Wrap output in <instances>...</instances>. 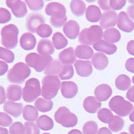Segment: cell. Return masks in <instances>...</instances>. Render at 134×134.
Wrapping results in <instances>:
<instances>
[{
    "mask_svg": "<svg viewBox=\"0 0 134 134\" xmlns=\"http://www.w3.org/2000/svg\"><path fill=\"white\" fill-rule=\"evenodd\" d=\"M103 37L102 27L98 25H93L89 27L84 28L79 34V42L85 45H94Z\"/></svg>",
    "mask_w": 134,
    "mask_h": 134,
    "instance_id": "6da1fadb",
    "label": "cell"
},
{
    "mask_svg": "<svg viewBox=\"0 0 134 134\" xmlns=\"http://www.w3.org/2000/svg\"><path fill=\"white\" fill-rule=\"evenodd\" d=\"M61 82L57 76H46L42 81V96L44 99L51 100L58 94Z\"/></svg>",
    "mask_w": 134,
    "mask_h": 134,
    "instance_id": "7a4b0ae2",
    "label": "cell"
},
{
    "mask_svg": "<svg viewBox=\"0 0 134 134\" xmlns=\"http://www.w3.org/2000/svg\"><path fill=\"white\" fill-rule=\"evenodd\" d=\"M25 60L28 66L33 68L38 72L44 71L53 60L51 56H45L35 52L28 54Z\"/></svg>",
    "mask_w": 134,
    "mask_h": 134,
    "instance_id": "3957f363",
    "label": "cell"
},
{
    "mask_svg": "<svg viewBox=\"0 0 134 134\" xmlns=\"http://www.w3.org/2000/svg\"><path fill=\"white\" fill-rule=\"evenodd\" d=\"M109 106L110 109L119 117L129 115L133 109V106L130 101L119 95L111 98L109 103Z\"/></svg>",
    "mask_w": 134,
    "mask_h": 134,
    "instance_id": "277c9868",
    "label": "cell"
},
{
    "mask_svg": "<svg viewBox=\"0 0 134 134\" xmlns=\"http://www.w3.org/2000/svg\"><path fill=\"white\" fill-rule=\"evenodd\" d=\"M42 95V87L39 80L31 78L25 83L22 91L23 99L27 103L33 102Z\"/></svg>",
    "mask_w": 134,
    "mask_h": 134,
    "instance_id": "5b68a950",
    "label": "cell"
},
{
    "mask_svg": "<svg viewBox=\"0 0 134 134\" xmlns=\"http://www.w3.org/2000/svg\"><path fill=\"white\" fill-rule=\"evenodd\" d=\"M31 70L28 66L23 63H18L9 70L8 79L12 83L21 84L29 77Z\"/></svg>",
    "mask_w": 134,
    "mask_h": 134,
    "instance_id": "8992f818",
    "label": "cell"
},
{
    "mask_svg": "<svg viewBox=\"0 0 134 134\" xmlns=\"http://www.w3.org/2000/svg\"><path fill=\"white\" fill-rule=\"evenodd\" d=\"M55 121L65 127H72L78 124V118L75 114L66 107H60L54 114Z\"/></svg>",
    "mask_w": 134,
    "mask_h": 134,
    "instance_id": "52a82bcc",
    "label": "cell"
},
{
    "mask_svg": "<svg viewBox=\"0 0 134 134\" xmlns=\"http://www.w3.org/2000/svg\"><path fill=\"white\" fill-rule=\"evenodd\" d=\"M19 30L13 24L8 25L2 29V44L8 48H14L18 44Z\"/></svg>",
    "mask_w": 134,
    "mask_h": 134,
    "instance_id": "ba28073f",
    "label": "cell"
},
{
    "mask_svg": "<svg viewBox=\"0 0 134 134\" xmlns=\"http://www.w3.org/2000/svg\"><path fill=\"white\" fill-rule=\"evenodd\" d=\"M118 14L113 10H109L102 14L100 20V26L102 29L113 28L117 24L118 21Z\"/></svg>",
    "mask_w": 134,
    "mask_h": 134,
    "instance_id": "9c48e42d",
    "label": "cell"
},
{
    "mask_svg": "<svg viewBox=\"0 0 134 134\" xmlns=\"http://www.w3.org/2000/svg\"><path fill=\"white\" fill-rule=\"evenodd\" d=\"M45 21V19L42 15L38 13H32L27 16L26 21V27L31 33H36V30L40 25Z\"/></svg>",
    "mask_w": 134,
    "mask_h": 134,
    "instance_id": "30bf717a",
    "label": "cell"
},
{
    "mask_svg": "<svg viewBox=\"0 0 134 134\" xmlns=\"http://www.w3.org/2000/svg\"><path fill=\"white\" fill-rule=\"evenodd\" d=\"M118 16L117 27L123 32L130 33L134 30V22L125 12H121Z\"/></svg>",
    "mask_w": 134,
    "mask_h": 134,
    "instance_id": "8fae6325",
    "label": "cell"
},
{
    "mask_svg": "<svg viewBox=\"0 0 134 134\" xmlns=\"http://www.w3.org/2000/svg\"><path fill=\"white\" fill-rule=\"evenodd\" d=\"M74 66L76 69L78 75L82 77H87L93 73V65L89 60H76L74 63Z\"/></svg>",
    "mask_w": 134,
    "mask_h": 134,
    "instance_id": "7c38bea8",
    "label": "cell"
},
{
    "mask_svg": "<svg viewBox=\"0 0 134 134\" xmlns=\"http://www.w3.org/2000/svg\"><path fill=\"white\" fill-rule=\"evenodd\" d=\"M63 32L68 38L70 40H75L79 36V24L75 20H69L66 21L63 26Z\"/></svg>",
    "mask_w": 134,
    "mask_h": 134,
    "instance_id": "4fadbf2b",
    "label": "cell"
},
{
    "mask_svg": "<svg viewBox=\"0 0 134 134\" xmlns=\"http://www.w3.org/2000/svg\"><path fill=\"white\" fill-rule=\"evenodd\" d=\"M6 3L17 18H23L27 14V9L25 2L21 1H7Z\"/></svg>",
    "mask_w": 134,
    "mask_h": 134,
    "instance_id": "5bb4252c",
    "label": "cell"
},
{
    "mask_svg": "<svg viewBox=\"0 0 134 134\" xmlns=\"http://www.w3.org/2000/svg\"><path fill=\"white\" fill-rule=\"evenodd\" d=\"M61 93L66 99L75 97L78 93V86L72 81H63L61 82Z\"/></svg>",
    "mask_w": 134,
    "mask_h": 134,
    "instance_id": "9a60e30c",
    "label": "cell"
},
{
    "mask_svg": "<svg viewBox=\"0 0 134 134\" xmlns=\"http://www.w3.org/2000/svg\"><path fill=\"white\" fill-rule=\"evenodd\" d=\"M94 96L99 101H105L111 97L112 94V88L109 85L101 84L94 89Z\"/></svg>",
    "mask_w": 134,
    "mask_h": 134,
    "instance_id": "2e32d148",
    "label": "cell"
},
{
    "mask_svg": "<svg viewBox=\"0 0 134 134\" xmlns=\"http://www.w3.org/2000/svg\"><path fill=\"white\" fill-rule=\"evenodd\" d=\"M93 47L98 52H101L107 55L113 54L117 50V47L114 44L107 42L103 39L93 45Z\"/></svg>",
    "mask_w": 134,
    "mask_h": 134,
    "instance_id": "e0dca14e",
    "label": "cell"
},
{
    "mask_svg": "<svg viewBox=\"0 0 134 134\" xmlns=\"http://www.w3.org/2000/svg\"><path fill=\"white\" fill-rule=\"evenodd\" d=\"M76 55L72 47H69L58 54V60L64 65H69L76 62Z\"/></svg>",
    "mask_w": 134,
    "mask_h": 134,
    "instance_id": "ac0fdd59",
    "label": "cell"
},
{
    "mask_svg": "<svg viewBox=\"0 0 134 134\" xmlns=\"http://www.w3.org/2000/svg\"><path fill=\"white\" fill-rule=\"evenodd\" d=\"M83 107L88 113H95L100 110L101 103L95 97L88 96L84 100Z\"/></svg>",
    "mask_w": 134,
    "mask_h": 134,
    "instance_id": "d6986e66",
    "label": "cell"
},
{
    "mask_svg": "<svg viewBox=\"0 0 134 134\" xmlns=\"http://www.w3.org/2000/svg\"><path fill=\"white\" fill-rule=\"evenodd\" d=\"M45 13L50 16L58 15H66L65 7L62 3L58 2H51L46 6Z\"/></svg>",
    "mask_w": 134,
    "mask_h": 134,
    "instance_id": "ffe728a7",
    "label": "cell"
},
{
    "mask_svg": "<svg viewBox=\"0 0 134 134\" xmlns=\"http://www.w3.org/2000/svg\"><path fill=\"white\" fill-rule=\"evenodd\" d=\"M91 63L93 66L99 70H103L107 67L109 64V59L105 54L97 52L94 54L91 58Z\"/></svg>",
    "mask_w": 134,
    "mask_h": 134,
    "instance_id": "44dd1931",
    "label": "cell"
},
{
    "mask_svg": "<svg viewBox=\"0 0 134 134\" xmlns=\"http://www.w3.org/2000/svg\"><path fill=\"white\" fill-rule=\"evenodd\" d=\"M76 57L81 60H89L93 58L94 55L93 49L88 45L80 44L75 50Z\"/></svg>",
    "mask_w": 134,
    "mask_h": 134,
    "instance_id": "7402d4cb",
    "label": "cell"
},
{
    "mask_svg": "<svg viewBox=\"0 0 134 134\" xmlns=\"http://www.w3.org/2000/svg\"><path fill=\"white\" fill-rule=\"evenodd\" d=\"M54 48L53 43L46 39L40 40L37 46V51L38 54L45 56H51L53 54Z\"/></svg>",
    "mask_w": 134,
    "mask_h": 134,
    "instance_id": "603a6c76",
    "label": "cell"
},
{
    "mask_svg": "<svg viewBox=\"0 0 134 134\" xmlns=\"http://www.w3.org/2000/svg\"><path fill=\"white\" fill-rule=\"evenodd\" d=\"M85 16L89 22L96 23L100 20L102 13L99 7L95 5H91L86 9Z\"/></svg>",
    "mask_w": 134,
    "mask_h": 134,
    "instance_id": "cb8c5ba5",
    "label": "cell"
},
{
    "mask_svg": "<svg viewBox=\"0 0 134 134\" xmlns=\"http://www.w3.org/2000/svg\"><path fill=\"white\" fill-rule=\"evenodd\" d=\"M36 45V38L32 33H24L20 38V46L25 50H32Z\"/></svg>",
    "mask_w": 134,
    "mask_h": 134,
    "instance_id": "d4e9b609",
    "label": "cell"
},
{
    "mask_svg": "<svg viewBox=\"0 0 134 134\" xmlns=\"http://www.w3.org/2000/svg\"><path fill=\"white\" fill-rule=\"evenodd\" d=\"M63 65L59 60L55 59L50 63L48 66L44 70V74L46 76H57L60 73Z\"/></svg>",
    "mask_w": 134,
    "mask_h": 134,
    "instance_id": "484cf974",
    "label": "cell"
},
{
    "mask_svg": "<svg viewBox=\"0 0 134 134\" xmlns=\"http://www.w3.org/2000/svg\"><path fill=\"white\" fill-rule=\"evenodd\" d=\"M104 40L111 44L118 42L121 39V34L116 28H109L103 32Z\"/></svg>",
    "mask_w": 134,
    "mask_h": 134,
    "instance_id": "4316f807",
    "label": "cell"
},
{
    "mask_svg": "<svg viewBox=\"0 0 134 134\" xmlns=\"http://www.w3.org/2000/svg\"><path fill=\"white\" fill-rule=\"evenodd\" d=\"M22 88L16 85H12L7 90V97L9 100L16 101L21 99L22 96Z\"/></svg>",
    "mask_w": 134,
    "mask_h": 134,
    "instance_id": "83f0119b",
    "label": "cell"
},
{
    "mask_svg": "<svg viewBox=\"0 0 134 134\" xmlns=\"http://www.w3.org/2000/svg\"><path fill=\"white\" fill-rule=\"evenodd\" d=\"M36 125L39 129L44 131H49L54 127V121L46 115H42L38 117L36 121Z\"/></svg>",
    "mask_w": 134,
    "mask_h": 134,
    "instance_id": "f1b7e54d",
    "label": "cell"
},
{
    "mask_svg": "<svg viewBox=\"0 0 134 134\" xmlns=\"http://www.w3.org/2000/svg\"><path fill=\"white\" fill-rule=\"evenodd\" d=\"M23 117L28 122H33L37 121L38 117V111L35 107L32 105H26L22 111Z\"/></svg>",
    "mask_w": 134,
    "mask_h": 134,
    "instance_id": "f546056e",
    "label": "cell"
},
{
    "mask_svg": "<svg viewBox=\"0 0 134 134\" xmlns=\"http://www.w3.org/2000/svg\"><path fill=\"white\" fill-rule=\"evenodd\" d=\"M70 10L75 16L80 17L83 15L86 12V4L83 1L73 0L70 2Z\"/></svg>",
    "mask_w": 134,
    "mask_h": 134,
    "instance_id": "4dcf8cb0",
    "label": "cell"
},
{
    "mask_svg": "<svg viewBox=\"0 0 134 134\" xmlns=\"http://www.w3.org/2000/svg\"><path fill=\"white\" fill-rule=\"evenodd\" d=\"M34 107L40 112H48L53 107V102L52 100H48L44 98H38L35 100Z\"/></svg>",
    "mask_w": 134,
    "mask_h": 134,
    "instance_id": "1f68e13d",
    "label": "cell"
},
{
    "mask_svg": "<svg viewBox=\"0 0 134 134\" xmlns=\"http://www.w3.org/2000/svg\"><path fill=\"white\" fill-rule=\"evenodd\" d=\"M5 111L14 117H19L23 111V106L21 103L8 102L4 105Z\"/></svg>",
    "mask_w": 134,
    "mask_h": 134,
    "instance_id": "d6a6232c",
    "label": "cell"
},
{
    "mask_svg": "<svg viewBox=\"0 0 134 134\" xmlns=\"http://www.w3.org/2000/svg\"><path fill=\"white\" fill-rule=\"evenodd\" d=\"M131 81L130 78L126 75H120L116 78L115 86L117 89L125 91L129 89L131 86Z\"/></svg>",
    "mask_w": 134,
    "mask_h": 134,
    "instance_id": "836d02e7",
    "label": "cell"
},
{
    "mask_svg": "<svg viewBox=\"0 0 134 134\" xmlns=\"http://www.w3.org/2000/svg\"><path fill=\"white\" fill-rule=\"evenodd\" d=\"M52 43L57 50L63 49L68 45V40L60 32H56L52 36Z\"/></svg>",
    "mask_w": 134,
    "mask_h": 134,
    "instance_id": "e575fe53",
    "label": "cell"
},
{
    "mask_svg": "<svg viewBox=\"0 0 134 134\" xmlns=\"http://www.w3.org/2000/svg\"><path fill=\"white\" fill-rule=\"evenodd\" d=\"M109 128L111 131L118 132L124 128V121L119 116H113L109 123L108 124Z\"/></svg>",
    "mask_w": 134,
    "mask_h": 134,
    "instance_id": "d590c367",
    "label": "cell"
},
{
    "mask_svg": "<svg viewBox=\"0 0 134 134\" xmlns=\"http://www.w3.org/2000/svg\"><path fill=\"white\" fill-rule=\"evenodd\" d=\"M113 116L112 111L107 108L100 109L97 113L98 119L104 124H109Z\"/></svg>",
    "mask_w": 134,
    "mask_h": 134,
    "instance_id": "8d00e7d4",
    "label": "cell"
},
{
    "mask_svg": "<svg viewBox=\"0 0 134 134\" xmlns=\"http://www.w3.org/2000/svg\"><path fill=\"white\" fill-rule=\"evenodd\" d=\"M36 33L41 38H49L52 34V28L48 24L44 23L40 25L36 30Z\"/></svg>",
    "mask_w": 134,
    "mask_h": 134,
    "instance_id": "74e56055",
    "label": "cell"
},
{
    "mask_svg": "<svg viewBox=\"0 0 134 134\" xmlns=\"http://www.w3.org/2000/svg\"><path fill=\"white\" fill-rule=\"evenodd\" d=\"M74 75V69L72 64L63 65L60 73L58 75V77L61 80H69L71 79Z\"/></svg>",
    "mask_w": 134,
    "mask_h": 134,
    "instance_id": "f35d334b",
    "label": "cell"
},
{
    "mask_svg": "<svg viewBox=\"0 0 134 134\" xmlns=\"http://www.w3.org/2000/svg\"><path fill=\"white\" fill-rule=\"evenodd\" d=\"M98 125L95 121H88L84 124L82 131L84 134H97Z\"/></svg>",
    "mask_w": 134,
    "mask_h": 134,
    "instance_id": "ab89813d",
    "label": "cell"
},
{
    "mask_svg": "<svg viewBox=\"0 0 134 134\" xmlns=\"http://www.w3.org/2000/svg\"><path fill=\"white\" fill-rule=\"evenodd\" d=\"M67 20L66 15H58L52 16L50 19V24L54 27H60L64 26Z\"/></svg>",
    "mask_w": 134,
    "mask_h": 134,
    "instance_id": "60d3db41",
    "label": "cell"
},
{
    "mask_svg": "<svg viewBox=\"0 0 134 134\" xmlns=\"http://www.w3.org/2000/svg\"><path fill=\"white\" fill-rule=\"evenodd\" d=\"M25 3L32 11L40 10L44 5V2L42 0H26Z\"/></svg>",
    "mask_w": 134,
    "mask_h": 134,
    "instance_id": "b9f144b4",
    "label": "cell"
},
{
    "mask_svg": "<svg viewBox=\"0 0 134 134\" xmlns=\"http://www.w3.org/2000/svg\"><path fill=\"white\" fill-rule=\"evenodd\" d=\"M24 134H40V129L33 122H26L24 124Z\"/></svg>",
    "mask_w": 134,
    "mask_h": 134,
    "instance_id": "7bdbcfd3",
    "label": "cell"
},
{
    "mask_svg": "<svg viewBox=\"0 0 134 134\" xmlns=\"http://www.w3.org/2000/svg\"><path fill=\"white\" fill-rule=\"evenodd\" d=\"M0 58L5 60L8 63H12L14 60V54L10 50L0 48Z\"/></svg>",
    "mask_w": 134,
    "mask_h": 134,
    "instance_id": "ee69618b",
    "label": "cell"
},
{
    "mask_svg": "<svg viewBox=\"0 0 134 134\" xmlns=\"http://www.w3.org/2000/svg\"><path fill=\"white\" fill-rule=\"evenodd\" d=\"M11 134H24V125L20 122H15L9 128Z\"/></svg>",
    "mask_w": 134,
    "mask_h": 134,
    "instance_id": "f6af8a7d",
    "label": "cell"
},
{
    "mask_svg": "<svg viewBox=\"0 0 134 134\" xmlns=\"http://www.w3.org/2000/svg\"><path fill=\"white\" fill-rule=\"evenodd\" d=\"M111 9L114 10H119L125 6L126 1L125 0H111L109 1Z\"/></svg>",
    "mask_w": 134,
    "mask_h": 134,
    "instance_id": "bcb514c9",
    "label": "cell"
},
{
    "mask_svg": "<svg viewBox=\"0 0 134 134\" xmlns=\"http://www.w3.org/2000/svg\"><path fill=\"white\" fill-rule=\"evenodd\" d=\"M11 14L4 8H0V23H7L11 20Z\"/></svg>",
    "mask_w": 134,
    "mask_h": 134,
    "instance_id": "7dc6e473",
    "label": "cell"
},
{
    "mask_svg": "<svg viewBox=\"0 0 134 134\" xmlns=\"http://www.w3.org/2000/svg\"><path fill=\"white\" fill-rule=\"evenodd\" d=\"M12 122V119L8 115L3 113H0V125L2 126H9Z\"/></svg>",
    "mask_w": 134,
    "mask_h": 134,
    "instance_id": "c3c4849f",
    "label": "cell"
},
{
    "mask_svg": "<svg viewBox=\"0 0 134 134\" xmlns=\"http://www.w3.org/2000/svg\"><path fill=\"white\" fill-rule=\"evenodd\" d=\"M125 69L127 71L134 73V58H130L125 63Z\"/></svg>",
    "mask_w": 134,
    "mask_h": 134,
    "instance_id": "681fc988",
    "label": "cell"
},
{
    "mask_svg": "<svg viewBox=\"0 0 134 134\" xmlns=\"http://www.w3.org/2000/svg\"><path fill=\"white\" fill-rule=\"evenodd\" d=\"M98 4H99L100 9L105 11V12L110 10V9H111L109 1H107V0H99L98 1Z\"/></svg>",
    "mask_w": 134,
    "mask_h": 134,
    "instance_id": "f907efd6",
    "label": "cell"
},
{
    "mask_svg": "<svg viewBox=\"0 0 134 134\" xmlns=\"http://www.w3.org/2000/svg\"><path fill=\"white\" fill-rule=\"evenodd\" d=\"M126 97L131 102L134 103V86L130 87L126 93Z\"/></svg>",
    "mask_w": 134,
    "mask_h": 134,
    "instance_id": "816d5d0a",
    "label": "cell"
},
{
    "mask_svg": "<svg viewBox=\"0 0 134 134\" xmlns=\"http://www.w3.org/2000/svg\"><path fill=\"white\" fill-rule=\"evenodd\" d=\"M127 50L130 54L134 56V40H130L127 44Z\"/></svg>",
    "mask_w": 134,
    "mask_h": 134,
    "instance_id": "f5cc1de1",
    "label": "cell"
},
{
    "mask_svg": "<svg viewBox=\"0 0 134 134\" xmlns=\"http://www.w3.org/2000/svg\"><path fill=\"white\" fill-rule=\"evenodd\" d=\"M8 69V66L6 63L0 61V75H4Z\"/></svg>",
    "mask_w": 134,
    "mask_h": 134,
    "instance_id": "db71d44e",
    "label": "cell"
},
{
    "mask_svg": "<svg viewBox=\"0 0 134 134\" xmlns=\"http://www.w3.org/2000/svg\"><path fill=\"white\" fill-rule=\"evenodd\" d=\"M127 14L130 18L134 20V4L131 5L127 8Z\"/></svg>",
    "mask_w": 134,
    "mask_h": 134,
    "instance_id": "11a10c76",
    "label": "cell"
},
{
    "mask_svg": "<svg viewBox=\"0 0 134 134\" xmlns=\"http://www.w3.org/2000/svg\"><path fill=\"white\" fill-rule=\"evenodd\" d=\"M97 134H112V132L109 128L104 127H101L100 129H99Z\"/></svg>",
    "mask_w": 134,
    "mask_h": 134,
    "instance_id": "9f6ffc18",
    "label": "cell"
},
{
    "mask_svg": "<svg viewBox=\"0 0 134 134\" xmlns=\"http://www.w3.org/2000/svg\"><path fill=\"white\" fill-rule=\"evenodd\" d=\"M5 100V95L4 89L3 87H0V104L3 103Z\"/></svg>",
    "mask_w": 134,
    "mask_h": 134,
    "instance_id": "6f0895ef",
    "label": "cell"
},
{
    "mask_svg": "<svg viewBox=\"0 0 134 134\" xmlns=\"http://www.w3.org/2000/svg\"><path fill=\"white\" fill-rule=\"evenodd\" d=\"M68 134H82V133L79 130H72L69 131Z\"/></svg>",
    "mask_w": 134,
    "mask_h": 134,
    "instance_id": "680465c9",
    "label": "cell"
},
{
    "mask_svg": "<svg viewBox=\"0 0 134 134\" xmlns=\"http://www.w3.org/2000/svg\"><path fill=\"white\" fill-rule=\"evenodd\" d=\"M129 131L130 134H134V124H131L129 127Z\"/></svg>",
    "mask_w": 134,
    "mask_h": 134,
    "instance_id": "91938a15",
    "label": "cell"
},
{
    "mask_svg": "<svg viewBox=\"0 0 134 134\" xmlns=\"http://www.w3.org/2000/svg\"><path fill=\"white\" fill-rule=\"evenodd\" d=\"M130 119L131 121L134 122V107L132 111L131 112V113L130 114Z\"/></svg>",
    "mask_w": 134,
    "mask_h": 134,
    "instance_id": "94428289",
    "label": "cell"
},
{
    "mask_svg": "<svg viewBox=\"0 0 134 134\" xmlns=\"http://www.w3.org/2000/svg\"><path fill=\"white\" fill-rule=\"evenodd\" d=\"M0 134H8V130L4 128L0 127Z\"/></svg>",
    "mask_w": 134,
    "mask_h": 134,
    "instance_id": "6125c7cd",
    "label": "cell"
},
{
    "mask_svg": "<svg viewBox=\"0 0 134 134\" xmlns=\"http://www.w3.org/2000/svg\"><path fill=\"white\" fill-rule=\"evenodd\" d=\"M119 134H130V133H127V132H121V133H120Z\"/></svg>",
    "mask_w": 134,
    "mask_h": 134,
    "instance_id": "be15d7a7",
    "label": "cell"
},
{
    "mask_svg": "<svg viewBox=\"0 0 134 134\" xmlns=\"http://www.w3.org/2000/svg\"><path fill=\"white\" fill-rule=\"evenodd\" d=\"M132 82H133V83L134 84V76H133V78H132Z\"/></svg>",
    "mask_w": 134,
    "mask_h": 134,
    "instance_id": "e7e4bbea",
    "label": "cell"
},
{
    "mask_svg": "<svg viewBox=\"0 0 134 134\" xmlns=\"http://www.w3.org/2000/svg\"><path fill=\"white\" fill-rule=\"evenodd\" d=\"M42 134H50V133H44Z\"/></svg>",
    "mask_w": 134,
    "mask_h": 134,
    "instance_id": "03108f58",
    "label": "cell"
}]
</instances>
